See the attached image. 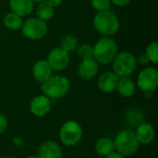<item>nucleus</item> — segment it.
I'll use <instances>...</instances> for the list:
<instances>
[{"label":"nucleus","instance_id":"f257e3e1","mask_svg":"<svg viewBox=\"0 0 158 158\" xmlns=\"http://www.w3.org/2000/svg\"><path fill=\"white\" fill-rule=\"evenodd\" d=\"M41 83V89L44 95L51 100H57L65 97L70 89L69 79L62 75H51L47 80Z\"/></svg>","mask_w":158,"mask_h":158},{"label":"nucleus","instance_id":"f03ea898","mask_svg":"<svg viewBox=\"0 0 158 158\" xmlns=\"http://www.w3.org/2000/svg\"><path fill=\"white\" fill-rule=\"evenodd\" d=\"M113 141L115 150L124 156H131L136 154L140 147V143L133 130L126 129L120 131Z\"/></svg>","mask_w":158,"mask_h":158},{"label":"nucleus","instance_id":"7ed1b4c3","mask_svg":"<svg viewBox=\"0 0 158 158\" xmlns=\"http://www.w3.org/2000/svg\"><path fill=\"white\" fill-rule=\"evenodd\" d=\"M93 48L94 59L97 63L103 65L111 63L117 56L118 50L116 41L106 36L99 39Z\"/></svg>","mask_w":158,"mask_h":158},{"label":"nucleus","instance_id":"20e7f679","mask_svg":"<svg viewBox=\"0 0 158 158\" xmlns=\"http://www.w3.org/2000/svg\"><path fill=\"white\" fill-rule=\"evenodd\" d=\"M94 26L95 30L105 35H114L119 29V20L117 15L110 9L98 12L94 19Z\"/></svg>","mask_w":158,"mask_h":158},{"label":"nucleus","instance_id":"39448f33","mask_svg":"<svg viewBox=\"0 0 158 158\" xmlns=\"http://www.w3.org/2000/svg\"><path fill=\"white\" fill-rule=\"evenodd\" d=\"M82 127L76 120L66 121L59 130V140L67 147L77 145L82 137Z\"/></svg>","mask_w":158,"mask_h":158},{"label":"nucleus","instance_id":"423d86ee","mask_svg":"<svg viewBox=\"0 0 158 158\" xmlns=\"http://www.w3.org/2000/svg\"><path fill=\"white\" fill-rule=\"evenodd\" d=\"M113 72L119 78L130 77L136 69L135 56L127 51L117 54L113 59Z\"/></svg>","mask_w":158,"mask_h":158},{"label":"nucleus","instance_id":"0eeeda50","mask_svg":"<svg viewBox=\"0 0 158 158\" xmlns=\"http://www.w3.org/2000/svg\"><path fill=\"white\" fill-rule=\"evenodd\" d=\"M21 31L26 38L31 40H40L46 35L48 27L44 20L38 18H31L22 24Z\"/></svg>","mask_w":158,"mask_h":158},{"label":"nucleus","instance_id":"6e6552de","mask_svg":"<svg viewBox=\"0 0 158 158\" xmlns=\"http://www.w3.org/2000/svg\"><path fill=\"white\" fill-rule=\"evenodd\" d=\"M138 87L144 93H153L158 86V71L155 68H146L140 72L137 79Z\"/></svg>","mask_w":158,"mask_h":158},{"label":"nucleus","instance_id":"1a4fd4ad","mask_svg":"<svg viewBox=\"0 0 158 158\" xmlns=\"http://www.w3.org/2000/svg\"><path fill=\"white\" fill-rule=\"evenodd\" d=\"M47 62L51 67L52 70H64L69 64V54L60 46L56 47L49 53Z\"/></svg>","mask_w":158,"mask_h":158},{"label":"nucleus","instance_id":"9d476101","mask_svg":"<svg viewBox=\"0 0 158 158\" xmlns=\"http://www.w3.org/2000/svg\"><path fill=\"white\" fill-rule=\"evenodd\" d=\"M52 108V102L45 95H38L34 97L30 104V110L32 115L38 118L46 116Z\"/></svg>","mask_w":158,"mask_h":158},{"label":"nucleus","instance_id":"9b49d317","mask_svg":"<svg viewBox=\"0 0 158 158\" xmlns=\"http://www.w3.org/2000/svg\"><path fill=\"white\" fill-rule=\"evenodd\" d=\"M118 79L119 77L113 71H106L103 73L97 81L98 89L102 93L111 94L117 89Z\"/></svg>","mask_w":158,"mask_h":158},{"label":"nucleus","instance_id":"f8f14e48","mask_svg":"<svg viewBox=\"0 0 158 158\" xmlns=\"http://www.w3.org/2000/svg\"><path fill=\"white\" fill-rule=\"evenodd\" d=\"M98 69V63L94 58L85 59L81 60V62L80 63L78 67V73L81 79L89 81L96 76Z\"/></svg>","mask_w":158,"mask_h":158},{"label":"nucleus","instance_id":"ddd939ff","mask_svg":"<svg viewBox=\"0 0 158 158\" xmlns=\"http://www.w3.org/2000/svg\"><path fill=\"white\" fill-rule=\"evenodd\" d=\"M38 156L40 158H62V151L56 142L45 141L39 147Z\"/></svg>","mask_w":158,"mask_h":158},{"label":"nucleus","instance_id":"4468645a","mask_svg":"<svg viewBox=\"0 0 158 158\" xmlns=\"http://www.w3.org/2000/svg\"><path fill=\"white\" fill-rule=\"evenodd\" d=\"M136 137L140 143V144L148 145L153 143L155 139V130L154 127L148 123L143 121L136 128Z\"/></svg>","mask_w":158,"mask_h":158},{"label":"nucleus","instance_id":"2eb2a0df","mask_svg":"<svg viewBox=\"0 0 158 158\" xmlns=\"http://www.w3.org/2000/svg\"><path fill=\"white\" fill-rule=\"evenodd\" d=\"M52 69L47 60H39L32 67V74L36 81L43 82L52 75Z\"/></svg>","mask_w":158,"mask_h":158},{"label":"nucleus","instance_id":"dca6fc26","mask_svg":"<svg viewBox=\"0 0 158 158\" xmlns=\"http://www.w3.org/2000/svg\"><path fill=\"white\" fill-rule=\"evenodd\" d=\"M12 12L20 17L30 15L33 10V2L31 0H9Z\"/></svg>","mask_w":158,"mask_h":158},{"label":"nucleus","instance_id":"f3484780","mask_svg":"<svg viewBox=\"0 0 158 158\" xmlns=\"http://www.w3.org/2000/svg\"><path fill=\"white\" fill-rule=\"evenodd\" d=\"M116 90L123 97H126V98L131 97L135 94L136 84L129 77H121L118 79V82Z\"/></svg>","mask_w":158,"mask_h":158},{"label":"nucleus","instance_id":"a211bd4d","mask_svg":"<svg viewBox=\"0 0 158 158\" xmlns=\"http://www.w3.org/2000/svg\"><path fill=\"white\" fill-rule=\"evenodd\" d=\"M94 150L96 154L100 156L106 157L115 151L114 141L108 137H102L98 139L94 145Z\"/></svg>","mask_w":158,"mask_h":158},{"label":"nucleus","instance_id":"6ab92c4d","mask_svg":"<svg viewBox=\"0 0 158 158\" xmlns=\"http://www.w3.org/2000/svg\"><path fill=\"white\" fill-rule=\"evenodd\" d=\"M144 113L137 108L129 109L124 115V120L127 125L131 128H137L141 123L144 121Z\"/></svg>","mask_w":158,"mask_h":158},{"label":"nucleus","instance_id":"aec40b11","mask_svg":"<svg viewBox=\"0 0 158 158\" xmlns=\"http://www.w3.org/2000/svg\"><path fill=\"white\" fill-rule=\"evenodd\" d=\"M23 20L20 16L14 12L7 13L4 18V25L10 31H18L22 27Z\"/></svg>","mask_w":158,"mask_h":158},{"label":"nucleus","instance_id":"412c9836","mask_svg":"<svg viewBox=\"0 0 158 158\" xmlns=\"http://www.w3.org/2000/svg\"><path fill=\"white\" fill-rule=\"evenodd\" d=\"M54 14H55V7L49 5L46 1L39 4L37 10H36V15L38 19L45 21V20L52 19Z\"/></svg>","mask_w":158,"mask_h":158},{"label":"nucleus","instance_id":"4be33fe9","mask_svg":"<svg viewBox=\"0 0 158 158\" xmlns=\"http://www.w3.org/2000/svg\"><path fill=\"white\" fill-rule=\"evenodd\" d=\"M59 44H60L61 48H63L64 50H66L67 52L69 53L71 51H74L77 48L78 39L74 35L68 34V35H65L64 37L61 38Z\"/></svg>","mask_w":158,"mask_h":158},{"label":"nucleus","instance_id":"5701e85b","mask_svg":"<svg viewBox=\"0 0 158 158\" xmlns=\"http://www.w3.org/2000/svg\"><path fill=\"white\" fill-rule=\"evenodd\" d=\"M77 54L81 60L94 58V48L88 44H81L77 49Z\"/></svg>","mask_w":158,"mask_h":158},{"label":"nucleus","instance_id":"b1692460","mask_svg":"<svg viewBox=\"0 0 158 158\" xmlns=\"http://www.w3.org/2000/svg\"><path fill=\"white\" fill-rule=\"evenodd\" d=\"M146 56H148L149 60L155 64L158 63V43L153 42L151 43L146 48Z\"/></svg>","mask_w":158,"mask_h":158},{"label":"nucleus","instance_id":"393cba45","mask_svg":"<svg viewBox=\"0 0 158 158\" xmlns=\"http://www.w3.org/2000/svg\"><path fill=\"white\" fill-rule=\"evenodd\" d=\"M93 7L98 12L106 11L110 9V0H91Z\"/></svg>","mask_w":158,"mask_h":158},{"label":"nucleus","instance_id":"a878e982","mask_svg":"<svg viewBox=\"0 0 158 158\" xmlns=\"http://www.w3.org/2000/svg\"><path fill=\"white\" fill-rule=\"evenodd\" d=\"M8 126V122H7V118H6V116L2 113H0V135L3 134Z\"/></svg>","mask_w":158,"mask_h":158},{"label":"nucleus","instance_id":"bb28decb","mask_svg":"<svg viewBox=\"0 0 158 158\" xmlns=\"http://www.w3.org/2000/svg\"><path fill=\"white\" fill-rule=\"evenodd\" d=\"M131 0H110L111 3H113L115 6H126L128 5Z\"/></svg>","mask_w":158,"mask_h":158},{"label":"nucleus","instance_id":"cd10ccee","mask_svg":"<svg viewBox=\"0 0 158 158\" xmlns=\"http://www.w3.org/2000/svg\"><path fill=\"white\" fill-rule=\"evenodd\" d=\"M138 60H139V62H140L142 65H146V64H148V63L150 62V60H149L148 56H146V54H143V55H141V56H139Z\"/></svg>","mask_w":158,"mask_h":158},{"label":"nucleus","instance_id":"c85d7f7f","mask_svg":"<svg viewBox=\"0 0 158 158\" xmlns=\"http://www.w3.org/2000/svg\"><path fill=\"white\" fill-rule=\"evenodd\" d=\"M105 158H125V156H122L121 154L118 153L117 151H114V152H112L110 155L106 156Z\"/></svg>","mask_w":158,"mask_h":158},{"label":"nucleus","instance_id":"c756f323","mask_svg":"<svg viewBox=\"0 0 158 158\" xmlns=\"http://www.w3.org/2000/svg\"><path fill=\"white\" fill-rule=\"evenodd\" d=\"M62 1H63V0H46V2H47L49 5H51L53 7H56V6H60L61 3H62Z\"/></svg>","mask_w":158,"mask_h":158},{"label":"nucleus","instance_id":"7c9ffc66","mask_svg":"<svg viewBox=\"0 0 158 158\" xmlns=\"http://www.w3.org/2000/svg\"><path fill=\"white\" fill-rule=\"evenodd\" d=\"M31 1H32L33 3H34V2H36V3H39V4H40V3H43V2H45L46 0H31Z\"/></svg>","mask_w":158,"mask_h":158},{"label":"nucleus","instance_id":"2f4dec72","mask_svg":"<svg viewBox=\"0 0 158 158\" xmlns=\"http://www.w3.org/2000/svg\"><path fill=\"white\" fill-rule=\"evenodd\" d=\"M26 158H40L38 156H27Z\"/></svg>","mask_w":158,"mask_h":158},{"label":"nucleus","instance_id":"473e14b6","mask_svg":"<svg viewBox=\"0 0 158 158\" xmlns=\"http://www.w3.org/2000/svg\"><path fill=\"white\" fill-rule=\"evenodd\" d=\"M0 158H14V157H12V156H2V157H0Z\"/></svg>","mask_w":158,"mask_h":158}]
</instances>
